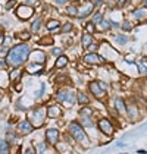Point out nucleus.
Segmentation results:
<instances>
[{
	"label": "nucleus",
	"instance_id": "nucleus-1",
	"mask_svg": "<svg viewBox=\"0 0 147 154\" xmlns=\"http://www.w3.org/2000/svg\"><path fill=\"white\" fill-rule=\"evenodd\" d=\"M31 47L27 43H19L9 48V53L6 56V63L9 68H22L25 63H28Z\"/></svg>",
	"mask_w": 147,
	"mask_h": 154
},
{
	"label": "nucleus",
	"instance_id": "nucleus-2",
	"mask_svg": "<svg viewBox=\"0 0 147 154\" xmlns=\"http://www.w3.org/2000/svg\"><path fill=\"white\" fill-rule=\"evenodd\" d=\"M66 134L72 138L77 145H80L81 148H88L91 145V140L88 137L86 129L81 126V123L78 120H71L66 125Z\"/></svg>",
	"mask_w": 147,
	"mask_h": 154
},
{
	"label": "nucleus",
	"instance_id": "nucleus-3",
	"mask_svg": "<svg viewBox=\"0 0 147 154\" xmlns=\"http://www.w3.org/2000/svg\"><path fill=\"white\" fill-rule=\"evenodd\" d=\"M55 101L65 109H72L77 104V90L72 87H59L55 91Z\"/></svg>",
	"mask_w": 147,
	"mask_h": 154
},
{
	"label": "nucleus",
	"instance_id": "nucleus-4",
	"mask_svg": "<svg viewBox=\"0 0 147 154\" xmlns=\"http://www.w3.org/2000/svg\"><path fill=\"white\" fill-rule=\"evenodd\" d=\"M27 119L33 123V126L38 129V128H43L46 125V120H47V106L46 104H37L33 109L28 110L27 113Z\"/></svg>",
	"mask_w": 147,
	"mask_h": 154
},
{
	"label": "nucleus",
	"instance_id": "nucleus-5",
	"mask_svg": "<svg viewBox=\"0 0 147 154\" xmlns=\"http://www.w3.org/2000/svg\"><path fill=\"white\" fill-rule=\"evenodd\" d=\"M87 90H88V94L93 95V98H96L97 101H102V103H105V100L108 98V94H109V85L100 79L88 81Z\"/></svg>",
	"mask_w": 147,
	"mask_h": 154
},
{
	"label": "nucleus",
	"instance_id": "nucleus-6",
	"mask_svg": "<svg viewBox=\"0 0 147 154\" xmlns=\"http://www.w3.org/2000/svg\"><path fill=\"white\" fill-rule=\"evenodd\" d=\"M96 126H97L99 134H102L103 137H108V138H112L116 132L115 122L110 118H106V116H100V118L96 119Z\"/></svg>",
	"mask_w": 147,
	"mask_h": 154
},
{
	"label": "nucleus",
	"instance_id": "nucleus-7",
	"mask_svg": "<svg viewBox=\"0 0 147 154\" xmlns=\"http://www.w3.org/2000/svg\"><path fill=\"white\" fill-rule=\"evenodd\" d=\"M141 110H140V104H138V101H135L133 98H127V120L128 122H131V123H135L137 120H140L141 119Z\"/></svg>",
	"mask_w": 147,
	"mask_h": 154
},
{
	"label": "nucleus",
	"instance_id": "nucleus-8",
	"mask_svg": "<svg viewBox=\"0 0 147 154\" xmlns=\"http://www.w3.org/2000/svg\"><path fill=\"white\" fill-rule=\"evenodd\" d=\"M83 63H86L88 66H99V65H106L108 63V60L105 59L99 51H86L84 54H83Z\"/></svg>",
	"mask_w": 147,
	"mask_h": 154
},
{
	"label": "nucleus",
	"instance_id": "nucleus-9",
	"mask_svg": "<svg viewBox=\"0 0 147 154\" xmlns=\"http://www.w3.org/2000/svg\"><path fill=\"white\" fill-rule=\"evenodd\" d=\"M62 140V134L58 128H47L44 131V141L50 147H56V144Z\"/></svg>",
	"mask_w": 147,
	"mask_h": 154
},
{
	"label": "nucleus",
	"instance_id": "nucleus-10",
	"mask_svg": "<svg viewBox=\"0 0 147 154\" xmlns=\"http://www.w3.org/2000/svg\"><path fill=\"white\" fill-rule=\"evenodd\" d=\"M112 107H113V112H116L121 118L127 116V98H124L121 95H115L112 98Z\"/></svg>",
	"mask_w": 147,
	"mask_h": 154
},
{
	"label": "nucleus",
	"instance_id": "nucleus-11",
	"mask_svg": "<svg viewBox=\"0 0 147 154\" xmlns=\"http://www.w3.org/2000/svg\"><path fill=\"white\" fill-rule=\"evenodd\" d=\"M15 131L18 132V135H21V137H27V135H31V134L36 131V128L33 126V123H31L28 119L25 118V119L19 120V122L16 123Z\"/></svg>",
	"mask_w": 147,
	"mask_h": 154
},
{
	"label": "nucleus",
	"instance_id": "nucleus-12",
	"mask_svg": "<svg viewBox=\"0 0 147 154\" xmlns=\"http://www.w3.org/2000/svg\"><path fill=\"white\" fill-rule=\"evenodd\" d=\"M24 71L33 76H40L43 72H44V65L41 63H34V62H30L24 66Z\"/></svg>",
	"mask_w": 147,
	"mask_h": 154
},
{
	"label": "nucleus",
	"instance_id": "nucleus-13",
	"mask_svg": "<svg viewBox=\"0 0 147 154\" xmlns=\"http://www.w3.org/2000/svg\"><path fill=\"white\" fill-rule=\"evenodd\" d=\"M16 16L21 19V21H28L33 15H34V8L31 6H27V5H21L18 9H16Z\"/></svg>",
	"mask_w": 147,
	"mask_h": 154
},
{
	"label": "nucleus",
	"instance_id": "nucleus-14",
	"mask_svg": "<svg viewBox=\"0 0 147 154\" xmlns=\"http://www.w3.org/2000/svg\"><path fill=\"white\" fill-rule=\"evenodd\" d=\"M63 115V107L59 103H52L47 106V118L49 119H61Z\"/></svg>",
	"mask_w": 147,
	"mask_h": 154
},
{
	"label": "nucleus",
	"instance_id": "nucleus-15",
	"mask_svg": "<svg viewBox=\"0 0 147 154\" xmlns=\"http://www.w3.org/2000/svg\"><path fill=\"white\" fill-rule=\"evenodd\" d=\"M30 62H34V63H41V65H46L47 62V54L43 51V50H31L30 53Z\"/></svg>",
	"mask_w": 147,
	"mask_h": 154
},
{
	"label": "nucleus",
	"instance_id": "nucleus-16",
	"mask_svg": "<svg viewBox=\"0 0 147 154\" xmlns=\"http://www.w3.org/2000/svg\"><path fill=\"white\" fill-rule=\"evenodd\" d=\"M24 68H11V71L8 72L9 75V81L12 84H18L22 81V76H24Z\"/></svg>",
	"mask_w": 147,
	"mask_h": 154
},
{
	"label": "nucleus",
	"instance_id": "nucleus-17",
	"mask_svg": "<svg viewBox=\"0 0 147 154\" xmlns=\"http://www.w3.org/2000/svg\"><path fill=\"white\" fill-rule=\"evenodd\" d=\"M77 103L80 106H90L91 104V97L84 90H77Z\"/></svg>",
	"mask_w": 147,
	"mask_h": 154
},
{
	"label": "nucleus",
	"instance_id": "nucleus-18",
	"mask_svg": "<svg viewBox=\"0 0 147 154\" xmlns=\"http://www.w3.org/2000/svg\"><path fill=\"white\" fill-rule=\"evenodd\" d=\"M72 148H74L72 145L69 142H66L65 140H61V141L56 144V147H55V150L59 154H71L72 153Z\"/></svg>",
	"mask_w": 147,
	"mask_h": 154
},
{
	"label": "nucleus",
	"instance_id": "nucleus-19",
	"mask_svg": "<svg viewBox=\"0 0 147 154\" xmlns=\"http://www.w3.org/2000/svg\"><path fill=\"white\" fill-rule=\"evenodd\" d=\"M93 12H94V5H93V3L84 5L83 8H78V18H80V19H84L87 16H90Z\"/></svg>",
	"mask_w": 147,
	"mask_h": 154
},
{
	"label": "nucleus",
	"instance_id": "nucleus-20",
	"mask_svg": "<svg viewBox=\"0 0 147 154\" xmlns=\"http://www.w3.org/2000/svg\"><path fill=\"white\" fill-rule=\"evenodd\" d=\"M46 29L50 31L52 34H58V32H61V22L58 19H49L46 22Z\"/></svg>",
	"mask_w": 147,
	"mask_h": 154
},
{
	"label": "nucleus",
	"instance_id": "nucleus-21",
	"mask_svg": "<svg viewBox=\"0 0 147 154\" xmlns=\"http://www.w3.org/2000/svg\"><path fill=\"white\" fill-rule=\"evenodd\" d=\"M69 65V57L66 54H62L55 60V69H65Z\"/></svg>",
	"mask_w": 147,
	"mask_h": 154
},
{
	"label": "nucleus",
	"instance_id": "nucleus-22",
	"mask_svg": "<svg viewBox=\"0 0 147 154\" xmlns=\"http://www.w3.org/2000/svg\"><path fill=\"white\" fill-rule=\"evenodd\" d=\"M96 40H94V37H93V34H88V32H84L83 35H81V47L84 48V50H87V48L90 47L93 43H94Z\"/></svg>",
	"mask_w": 147,
	"mask_h": 154
},
{
	"label": "nucleus",
	"instance_id": "nucleus-23",
	"mask_svg": "<svg viewBox=\"0 0 147 154\" xmlns=\"http://www.w3.org/2000/svg\"><path fill=\"white\" fill-rule=\"evenodd\" d=\"M133 16H134L135 21L143 22V21L147 19V9H144V8H137V9L133 11Z\"/></svg>",
	"mask_w": 147,
	"mask_h": 154
},
{
	"label": "nucleus",
	"instance_id": "nucleus-24",
	"mask_svg": "<svg viewBox=\"0 0 147 154\" xmlns=\"http://www.w3.org/2000/svg\"><path fill=\"white\" fill-rule=\"evenodd\" d=\"M12 145L6 138H0V154H11Z\"/></svg>",
	"mask_w": 147,
	"mask_h": 154
},
{
	"label": "nucleus",
	"instance_id": "nucleus-25",
	"mask_svg": "<svg viewBox=\"0 0 147 154\" xmlns=\"http://www.w3.org/2000/svg\"><path fill=\"white\" fill-rule=\"evenodd\" d=\"M113 41H115V44H118V46H125V44L130 43V37L125 35V34H115V35H113Z\"/></svg>",
	"mask_w": 147,
	"mask_h": 154
},
{
	"label": "nucleus",
	"instance_id": "nucleus-26",
	"mask_svg": "<svg viewBox=\"0 0 147 154\" xmlns=\"http://www.w3.org/2000/svg\"><path fill=\"white\" fill-rule=\"evenodd\" d=\"M99 29H100V32H109L112 31V26H110V21L108 19H103V21H100L97 24Z\"/></svg>",
	"mask_w": 147,
	"mask_h": 154
},
{
	"label": "nucleus",
	"instance_id": "nucleus-27",
	"mask_svg": "<svg viewBox=\"0 0 147 154\" xmlns=\"http://www.w3.org/2000/svg\"><path fill=\"white\" fill-rule=\"evenodd\" d=\"M15 37L18 40H21V43H27L31 40V31H21V32H16Z\"/></svg>",
	"mask_w": 147,
	"mask_h": 154
},
{
	"label": "nucleus",
	"instance_id": "nucleus-28",
	"mask_svg": "<svg viewBox=\"0 0 147 154\" xmlns=\"http://www.w3.org/2000/svg\"><path fill=\"white\" fill-rule=\"evenodd\" d=\"M9 75L6 71H0V88H6L9 85Z\"/></svg>",
	"mask_w": 147,
	"mask_h": 154
},
{
	"label": "nucleus",
	"instance_id": "nucleus-29",
	"mask_svg": "<svg viewBox=\"0 0 147 154\" xmlns=\"http://www.w3.org/2000/svg\"><path fill=\"white\" fill-rule=\"evenodd\" d=\"M36 150H37V154H44L47 150H49V144L44 141H40V142H37V145H36Z\"/></svg>",
	"mask_w": 147,
	"mask_h": 154
},
{
	"label": "nucleus",
	"instance_id": "nucleus-30",
	"mask_svg": "<svg viewBox=\"0 0 147 154\" xmlns=\"http://www.w3.org/2000/svg\"><path fill=\"white\" fill-rule=\"evenodd\" d=\"M135 66H137V72L140 76H147V65L144 62H137Z\"/></svg>",
	"mask_w": 147,
	"mask_h": 154
},
{
	"label": "nucleus",
	"instance_id": "nucleus-31",
	"mask_svg": "<svg viewBox=\"0 0 147 154\" xmlns=\"http://www.w3.org/2000/svg\"><path fill=\"white\" fill-rule=\"evenodd\" d=\"M41 24H43L41 18H37V19H34V21L31 22V26H30L31 32H38V31H40V28H41Z\"/></svg>",
	"mask_w": 147,
	"mask_h": 154
},
{
	"label": "nucleus",
	"instance_id": "nucleus-32",
	"mask_svg": "<svg viewBox=\"0 0 147 154\" xmlns=\"http://www.w3.org/2000/svg\"><path fill=\"white\" fill-rule=\"evenodd\" d=\"M38 44L40 46H53V37H41L40 40H38Z\"/></svg>",
	"mask_w": 147,
	"mask_h": 154
},
{
	"label": "nucleus",
	"instance_id": "nucleus-33",
	"mask_svg": "<svg viewBox=\"0 0 147 154\" xmlns=\"http://www.w3.org/2000/svg\"><path fill=\"white\" fill-rule=\"evenodd\" d=\"M72 29H74L72 22H65V24L61 26V32L62 34H69V32H72Z\"/></svg>",
	"mask_w": 147,
	"mask_h": 154
},
{
	"label": "nucleus",
	"instance_id": "nucleus-34",
	"mask_svg": "<svg viewBox=\"0 0 147 154\" xmlns=\"http://www.w3.org/2000/svg\"><path fill=\"white\" fill-rule=\"evenodd\" d=\"M121 29L125 31V32H131V31L134 29V26H133V24H131L128 19H124V22L121 24Z\"/></svg>",
	"mask_w": 147,
	"mask_h": 154
},
{
	"label": "nucleus",
	"instance_id": "nucleus-35",
	"mask_svg": "<svg viewBox=\"0 0 147 154\" xmlns=\"http://www.w3.org/2000/svg\"><path fill=\"white\" fill-rule=\"evenodd\" d=\"M66 15H68V16H72V18L78 16V8L74 6V5H69V6L66 8Z\"/></svg>",
	"mask_w": 147,
	"mask_h": 154
},
{
	"label": "nucleus",
	"instance_id": "nucleus-36",
	"mask_svg": "<svg viewBox=\"0 0 147 154\" xmlns=\"http://www.w3.org/2000/svg\"><path fill=\"white\" fill-rule=\"evenodd\" d=\"M22 148H24V150H22V154H37L36 145H33V144H28V145H25Z\"/></svg>",
	"mask_w": 147,
	"mask_h": 154
},
{
	"label": "nucleus",
	"instance_id": "nucleus-37",
	"mask_svg": "<svg viewBox=\"0 0 147 154\" xmlns=\"http://www.w3.org/2000/svg\"><path fill=\"white\" fill-rule=\"evenodd\" d=\"M63 54V48L62 47H52L50 48V56H53V57H59Z\"/></svg>",
	"mask_w": 147,
	"mask_h": 154
},
{
	"label": "nucleus",
	"instance_id": "nucleus-38",
	"mask_svg": "<svg viewBox=\"0 0 147 154\" xmlns=\"http://www.w3.org/2000/svg\"><path fill=\"white\" fill-rule=\"evenodd\" d=\"M97 29H96V24L94 22H91V21H88L86 24V32H88V34H94Z\"/></svg>",
	"mask_w": 147,
	"mask_h": 154
},
{
	"label": "nucleus",
	"instance_id": "nucleus-39",
	"mask_svg": "<svg viewBox=\"0 0 147 154\" xmlns=\"http://www.w3.org/2000/svg\"><path fill=\"white\" fill-rule=\"evenodd\" d=\"M100 21H103V13L100 12H96L94 15H93V18H91V22H94V24L97 25Z\"/></svg>",
	"mask_w": 147,
	"mask_h": 154
},
{
	"label": "nucleus",
	"instance_id": "nucleus-40",
	"mask_svg": "<svg viewBox=\"0 0 147 154\" xmlns=\"http://www.w3.org/2000/svg\"><path fill=\"white\" fill-rule=\"evenodd\" d=\"M124 62H127L128 65H135V63H137V60L134 59V56H131V54H125V56H124Z\"/></svg>",
	"mask_w": 147,
	"mask_h": 154
},
{
	"label": "nucleus",
	"instance_id": "nucleus-41",
	"mask_svg": "<svg viewBox=\"0 0 147 154\" xmlns=\"http://www.w3.org/2000/svg\"><path fill=\"white\" fill-rule=\"evenodd\" d=\"M15 6H16V0H8L6 5H5V9L6 11H12Z\"/></svg>",
	"mask_w": 147,
	"mask_h": 154
},
{
	"label": "nucleus",
	"instance_id": "nucleus-42",
	"mask_svg": "<svg viewBox=\"0 0 147 154\" xmlns=\"http://www.w3.org/2000/svg\"><path fill=\"white\" fill-rule=\"evenodd\" d=\"M8 53H9V47H6V46L0 47V59H6Z\"/></svg>",
	"mask_w": 147,
	"mask_h": 154
},
{
	"label": "nucleus",
	"instance_id": "nucleus-43",
	"mask_svg": "<svg viewBox=\"0 0 147 154\" xmlns=\"http://www.w3.org/2000/svg\"><path fill=\"white\" fill-rule=\"evenodd\" d=\"M99 48H100V43H97V41H94V43H93V44H91L90 47L87 48L86 51H97Z\"/></svg>",
	"mask_w": 147,
	"mask_h": 154
},
{
	"label": "nucleus",
	"instance_id": "nucleus-44",
	"mask_svg": "<svg viewBox=\"0 0 147 154\" xmlns=\"http://www.w3.org/2000/svg\"><path fill=\"white\" fill-rule=\"evenodd\" d=\"M25 5H27V6L34 8V6H38V5H40V0H27V2H25Z\"/></svg>",
	"mask_w": 147,
	"mask_h": 154
},
{
	"label": "nucleus",
	"instance_id": "nucleus-45",
	"mask_svg": "<svg viewBox=\"0 0 147 154\" xmlns=\"http://www.w3.org/2000/svg\"><path fill=\"white\" fill-rule=\"evenodd\" d=\"M8 63H6V60L5 59H0V71H8Z\"/></svg>",
	"mask_w": 147,
	"mask_h": 154
},
{
	"label": "nucleus",
	"instance_id": "nucleus-46",
	"mask_svg": "<svg viewBox=\"0 0 147 154\" xmlns=\"http://www.w3.org/2000/svg\"><path fill=\"white\" fill-rule=\"evenodd\" d=\"M5 40H6L5 32H3V31H0V47H3V46H5Z\"/></svg>",
	"mask_w": 147,
	"mask_h": 154
},
{
	"label": "nucleus",
	"instance_id": "nucleus-47",
	"mask_svg": "<svg viewBox=\"0 0 147 154\" xmlns=\"http://www.w3.org/2000/svg\"><path fill=\"white\" fill-rule=\"evenodd\" d=\"M140 84L143 85V90H147V76H144V78L140 81Z\"/></svg>",
	"mask_w": 147,
	"mask_h": 154
},
{
	"label": "nucleus",
	"instance_id": "nucleus-48",
	"mask_svg": "<svg viewBox=\"0 0 147 154\" xmlns=\"http://www.w3.org/2000/svg\"><path fill=\"white\" fill-rule=\"evenodd\" d=\"M127 2H128V0H118V3H116V6H118V8H124Z\"/></svg>",
	"mask_w": 147,
	"mask_h": 154
},
{
	"label": "nucleus",
	"instance_id": "nucleus-49",
	"mask_svg": "<svg viewBox=\"0 0 147 154\" xmlns=\"http://www.w3.org/2000/svg\"><path fill=\"white\" fill-rule=\"evenodd\" d=\"M55 3H56V5H59V6H63V5H66V3H68V0H55Z\"/></svg>",
	"mask_w": 147,
	"mask_h": 154
},
{
	"label": "nucleus",
	"instance_id": "nucleus-50",
	"mask_svg": "<svg viewBox=\"0 0 147 154\" xmlns=\"http://www.w3.org/2000/svg\"><path fill=\"white\" fill-rule=\"evenodd\" d=\"M91 3H93L94 6H99V5H102V3H103V0H91Z\"/></svg>",
	"mask_w": 147,
	"mask_h": 154
},
{
	"label": "nucleus",
	"instance_id": "nucleus-51",
	"mask_svg": "<svg viewBox=\"0 0 147 154\" xmlns=\"http://www.w3.org/2000/svg\"><path fill=\"white\" fill-rule=\"evenodd\" d=\"M143 3H144V5H147V0H143Z\"/></svg>",
	"mask_w": 147,
	"mask_h": 154
},
{
	"label": "nucleus",
	"instance_id": "nucleus-52",
	"mask_svg": "<svg viewBox=\"0 0 147 154\" xmlns=\"http://www.w3.org/2000/svg\"><path fill=\"white\" fill-rule=\"evenodd\" d=\"M0 13H2V6H0Z\"/></svg>",
	"mask_w": 147,
	"mask_h": 154
},
{
	"label": "nucleus",
	"instance_id": "nucleus-53",
	"mask_svg": "<svg viewBox=\"0 0 147 154\" xmlns=\"http://www.w3.org/2000/svg\"><path fill=\"white\" fill-rule=\"evenodd\" d=\"M75 2H80V0H75Z\"/></svg>",
	"mask_w": 147,
	"mask_h": 154
}]
</instances>
